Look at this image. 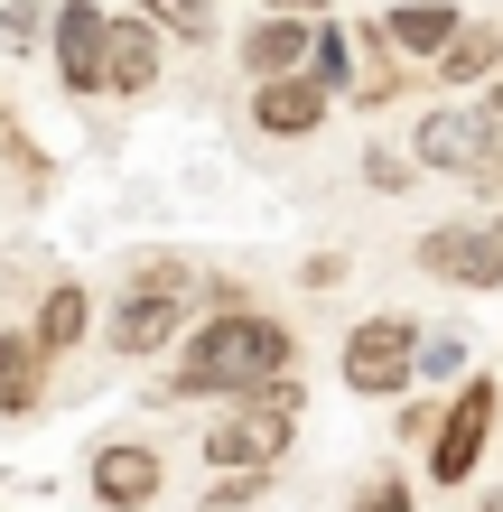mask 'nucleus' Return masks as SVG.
Instances as JSON below:
<instances>
[{"label": "nucleus", "mask_w": 503, "mask_h": 512, "mask_svg": "<svg viewBox=\"0 0 503 512\" xmlns=\"http://www.w3.org/2000/svg\"><path fill=\"white\" fill-rule=\"evenodd\" d=\"M289 326L280 317H261V308H215L187 336V354H177V373L150 382V401H243V391L261 382H280L289 373Z\"/></svg>", "instance_id": "f257e3e1"}, {"label": "nucleus", "mask_w": 503, "mask_h": 512, "mask_svg": "<svg viewBox=\"0 0 503 512\" xmlns=\"http://www.w3.org/2000/svg\"><path fill=\"white\" fill-rule=\"evenodd\" d=\"M289 429H299V382L280 373V382L243 391V401L205 429V457H215V466H261V475H271V466L289 457Z\"/></svg>", "instance_id": "f03ea898"}, {"label": "nucleus", "mask_w": 503, "mask_h": 512, "mask_svg": "<svg viewBox=\"0 0 503 512\" xmlns=\"http://www.w3.org/2000/svg\"><path fill=\"white\" fill-rule=\"evenodd\" d=\"M336 373H345V391H364V401L410 391V382H420V336H410V317H364V326L345 336Z\"/></svg>", "instance_id": "7ed1b4c3"}, {"label": "nucleus", "mask_w": 503, "mask_h": 512, "mask_svg": "<svg viewBox=\"0 0 503 512\" xmlns=\"http://www.w3.org/2000/svg\"><path fill=\"white\" fill-rule=\"evenodd\" d=\"M410 159L438 168V177H476L485 159H503V122L485 103H438V112H420V131H410Z\"/></svg>", "instance_id": "20e7f679"}, {"label": "nucleus", "mask_w": 503, "mask_h": 512, "mask_svg": "<svg viewBox=\"0 0 503 512\" xmlns=\"http://www.w3.org/2000/svg\"><path fill=\"white\" fill-rule=\"evenodd\" d=\"M420 270L457 289H503V215H448L420 233Z\"/></svg>", "instance_id": "39448f33"}, {"label": "nucleus", "mask_w": 503, "mask_h": 512, "mask_svg": "<svg viewBox=\"0 0 503 512\" xmlns=\"http://www.w3.org/2000/svg\"><path fill=\"white\" fill-rule=\"evenodd\" d=\"M494 410H503V382L466 373V391L448 401V419H438L429 438V485H466V475L485 466V438H494Z\"/></svg>", "instance_id": "423d86ee"}, {"label": "nucleus", "mask_w": 503, "mask_h": 512, "mask_svg": "<svg viewBox=\"0 0 503 512\" xmlns=\"http://www.w3.org/2000/svg\"><path fill=\"white\" fill-rule=\"evenodd\" d=\"M56 84H66V94H103L112 84V10L56 0Z\"/></svg>", "instance_id": "0eeeda50"}, {"label": "nucleus", "mask_w": 503, "mask_h": 512, "mask_svg": "<svg viewBox=\"0 0 503 512\" xmlns=\"http://www.w3.org/2000/svg\"><path fill=\"white\" fill-rule=\"evenodd\" d=\"M177 326H187V289H159V280H131V298L103 317V345L112 354H168Z\"/></svg>", "instance_id": "6e6552de"}, {"label": "nucleus", "mask_w": 503, "mask_h": 512, "mask_svg": "<svg viewBox=\"0 0 503 512\" xmlns=\"http://www.w3.org/2000/svg\"><path fill=\"white\" fill-rule=\"evenodd\" d=\"M327 112H336V94H327L308 66L252 84V131H261V140H308V131H327Z\"/></svg>", "instance_id": "1a4fd4ad"}, {"label": "nucleus", "mask_w": 503, "mask_h": 512, "mask_svg": "<svg viewBox=\"0 0 503 512\" xmlns=\"http://www.w3.org/2000/svg\"><path fill=\"white\" fill-rule=\"evenodd\" d=\"M159 485H168V466H159L150 438H112V447H94V503H103V512H150Z\"/></svg>", "instance_id": "9d476101"}, {"label": "nucleus", "mask_w": 503, "mask_h": 512, "mask_svg": "<svg viewBox=\"0 0 503 512\" xmlns=\"http://www.w3.org/2000/svg\"><path fill=\"white\" fill-rule=\"evenodd\" d=\"M317 28H327V19L271 10L261 28H243V75H252V84H271V75H299L308 56H317Z\"/></svg>", "instance_id": "9b49d317"}, {"label": "nucleus", "mask_w": 503, "mask_h": 512, "mask_svg": "<svg viewBox=\"0 0 503 512\" xmlns=\"http://www.w3.org/2000/svg\"><path fill=\"white\" fill-rule=\"evenodd\" d=\"M47 364L56 354L38 336H19V326H0V410L28 419V410H47Z\"/></svg>", "instance_id": "f8f14e48"}, {"label": "nucleus", "mask_w": 503, "mask_h": 512, "mask_svg": "<svg viewBox=\"0 0 503 512\" xmlns=\"http://www.w3.org/2000/svg\"><path fill=\"white\" fill-rule=\"evenodd\" d=\"M382 28H392V47H401V56H448V47H457V28H466V10H457V0H401Z\"/></svg>", "instance_id": "ddd939ff"}, {"label": "nucleus", "mask_w": 503, "mask_h": 512, "mask_svg": "<svg viewBox=\"0 0 503 512\" xmlns=\"http://www.w3.org/2000/svg\"><path fill=\"white\" fill-rule=\"evenodd\" d=\"M159 84V19H112V84L103 94H150Z\"/></svg>", "instance_id": "4468645a"}, {"label": "nucleus", "mask_w": 503, "mask_h": 512, "mask_svg": "<svg viewBox=\"0 0 503 512\" xmlns=\"http://www.w3.org/2000/svg\"><path fill=\"white\" fill-rule=\"evenodd\" d=\"M84 326H94V298H84L75 280H56V289L38 298V326H28V336H38L47 354H75V345H84Z\"/></svg>", "instance_id": "2eb2a0df"}, {"label": "nucleus", "mask_w": 503, "mask_h": 512, "mask_svg": "<svg viewBox=\"0 0 503 512\" xmlns=\"http://www.w3.org/2000/svg\"><path fill=\"white\" fill-rule=\"evenodd\" d=\"M494 75H503V28H476V19H466L457 47L438 56V84H494Z\"/></svg>", "instance_id": "dca6fc26"}, {"label": "nucleus", "mask_w": 503, "mask_h": 512, "mask_svg": "<svg viewBox=\"0 0 503 512\" xmlns=\"http://www.w3.org/2000/svg\"><path fill=\"white\" fill-rule=\"evenodd\" d=\"M140 19H159L168 38H215V0H131Z\"/></svg>", "instance_id": "f3484780"}, {"label": "nucleus", "mask_w": 503, "mask_h": 512, "mask_svg": "<svg viewBox=\"0 0 503 512\" xmlns=\"http://www.w3.org/2000/svg\"><path fill=\"white\" fill-rule=\"evenodd\" d=\"M47 28H56V19H47V0H0V38H10V47H38Z\"/></svg>", "instance_id": "a211bd4d"}, {"label": "nucleus", "mask_w": 503, "mask_h": 512, "mask_svg": "<svg viewBox=\"0 0 503 512\" xmlns=\"http://www.w3.org/2000/svg\"><path fill=\"white\" fill-rule=\"evenodd\" d=\"M410 177H420V159H410V149H364V187H382V196H401Z\"/></svg>", "instance_id": "6ab92c4d"}, {"label": "nucleus", "mask_w": 503, "mask_h": 512, "mask_svg": "<svg viewBox=\"0 0 503 512\" xmlns=\"http://www.w3.org/2000/svg\"><path fill=\"white\" fill-rule=\"evenodd\" d=\"M308 75L327 84V94H354V84H345V28H336V19L317 28V56H308Z\"/></svg>", "instance_id": "aec40b11"}, {"label": "nucleus", "mask_w": 503, "mask_h": 512, "mask_svg": "<svg viewBox=\"0 0 503 512\" xmlns=\"http://www.w3.org/2000/svg\"><path fill=\"white\" fill-rule=\"evenodd\" d=\"M457 364H466V345H457V336H438V345H420V382H448Z\"/></svg>", "instance_id": "412c9836"}, {"label": "nucleus", "mask_w": 503, "mask_h": 512, "mask_svg": "<svg viewBox=\"0 0 503 512\" xmlns=\"http://www.w3.org/2000/svg\"><path fill=\"white\" fill-rule=\"evenodd\" d=\"M299 280H308V289H336V280H345V252H308Z\"/></svg>", "instance_id": "4be33fe9"}, {"label": "nucleus", "mask_w": 503, "mask_h": 512, "mask_svg": "<svg viewBox=\"0 0 503 512\" xmlns=\"http://www.w3.org/2000/svg\"><path fill=\"white\" fill-rule=\"evenodd\" d=\"M438 419H448V410H429V401H410V410H401V438H420V447H429V438H438Z\"/></svg>", "instance_id": "5701e85b"}, {"label": "nucleus", "mask_w": 503, "mask_h": 512, "mask_svg": "<svg viewBox=\"0 0 503 512\" xmlns=\"http://www.w3.org/2000/svg\"><path fill=\"white\" fill-rule=\"evenodd\" d=\"M354 512H420V503H410V485H373V494L354 503Z\"/></svg>", "instance_id": "b1692460"}, {"label": "nucleus", "mask_w": 503, "mask_h": 512, "mask_svg": "<svg viewBox=\"0 0 503 512\" xmlns=\"http://www.w3.org/2000/svg\"><path fill=\"white\" fill-rule=\"evenodd\" d=\"M466 187H485V196H503V159H485L476 177H466Z\"/></svg>", "instance_id": "393cba45"}, {"label": "nucleus", "mask_w": 503, "mask_h": 512, "mask_svg": "<svg viewBox=\"0 0 503 512\" xmlns=\"http://www.w3.org/2000/svg\"><path fill=\"white\" fill-rule=\"evenodd\" d=\"M271 10H299V19H327L336 0H271Z\"/></svg>", "instance_id": "a878e982"}, {"label": "nucleus", "mask_w": 503, "mask_h": 512, "mask_svg": "<svg viewBox=\"0 0 503 512\" xmlns=\"http://www.w3.org/2000/svg\"><path fill=\"white\" fill-rule=\"evenodd\" d=\"M485 112H494V122H503V75H494V84H485Z\"/></svg>", "instance_id": "bb28decb"}, {"label": "nucleus", "mask_w": 503, "mask_h": 512, "mask_svg": "<svg viewBox=\"0 0 503 512\" xmlns=\"http://www.w3.org/2000/svg\"><path fill=\"white\" fill-rule=\"evenodd\" d=\"M476 512H503V494H485V503H476Z\"/></svg>", "instance_id": "cd10ccee"}]
</instances>
